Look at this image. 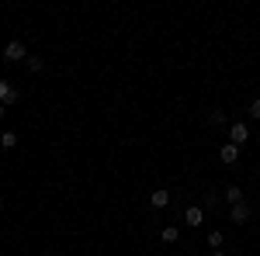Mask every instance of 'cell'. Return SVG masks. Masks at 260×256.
<instances>
[{"label": "cell", "instance_id": "obj_4", "mask_svg": "<svg viewBox=\"0 0 260 256\" xmlns=\"http://www.w3.org/2000/svg\"><path fill=\"white\" fill-rule=\"evenodd\" d=\"M184 222H187L191 229H201V222H205V208H198V204H191V208L184 211Z\"/></svg>", "mask_w": 260, "mask_h": 256}, {"label": "cell", "instance_id": "obj_8", "mask_svg": "<svg viewBox=\"0 0 260 256\" xmlns=\"http://www.w3.org/2000/svg\"><path fill=\"white\" fill-rule=\"evenodd\" d=\"M24 66H28V73H42V69H45V59H42V56H28Z\"/></svg>", "mask_w": 260, "mask_h": 256}, {"label": "cell", "instance_id": "obj_3", "mask_svg": "<svg viewBox=\"0 0 260 256\" xmlns=\"http://www.w3.org/2000/svg\"><path fill=\"white\" fill-rule=\"evenodd\" d=\"M229 218H233V225H243V222H250V204H246V201L233 204V208H229Z\"/></svg>", "mask_w": 260, "mask_h": 256}, {"label": "cell", "instance_id": "obj_14", "mask_svg": "<svg viewBox=\"0 0 260 256\" xmlns=\"http://www.w3.org/2000/svg\"><path fill=\"white\" fill-rule=\"evenodd\" d=\"M4 111H7V107H4V104H0V118H4Z\"/></svg>", "mask_w": 260, "mask_h": 256}, {"label": "cell", "instance_id": "obj_11", "mask_svg": "<svg viewBox=\"0 0 260 256\" xmlns=\"http://www.w3.org/2000/svg\"><path fill=\"white\" fill-rule=\"evenodd\" d=\"M0 145H4V149H14V145H18V135H14V132H4V135H0Z\"/></svg>", "mask_w": 260, "mask_h": 256}, {"label": "cell", "instance_id": "obj_16", "mask_svg": "<svg viewBox=\"0 0 260 256\" xmlns=\"http://www.w3.org/2000/svg\"><path fill=\"white\" fill-rule=\"evenodd\" d=\"M212 256H225V253H212Z\"/></svg>", "mask_w": 260, "mask_h": 256}, {"label": "cell", "instance_id": "obj_10", "mask_svg": "<svg viewBox=\"0 0 260 256\" xmlns=\"http://www.w3.org/2000/svg\"><path fill=\"white\" fill-rule=\"evenodd\" d=\"M160 239H163V242H177V239H180L177 225H167V229H163V232H160Z\"/></svg>", "mask_w": 260, "mask_h": 256}, {"label": "cell", "instance_id": "obj_5", "mask_svg": "<svg viewBox=\"0 0 260 256\" xmlns=\"http://www.w3.org/2000/svg\"><path fill=\"white\" fill-rule=\"evenodd\" d=\"M219 159H222V163H229V166H233V163H240V145L225 142V145L219 149Z\"/></svg>", "mask_w": 260, "mask_h": 256}, {"label": "cell", "instance_id": "obj_6", "mask_svg": "<svg viewBox=\"0 0 260 256\" xmlns=\"http://www.w3.org/2000/svg\"><path fill=\"white\" fill-rule=\"evenodd\" d=\"M14 100H18V90H14L7 80H0V104H4V107H11Z\"/></svg>", "mask_w": 260, "mask_h": 256}, {"label": "cell", "instance_id": "obj_15", "mask_svg": "<svg viewBox=\"0 0 260 256\" xmlns=\"http://www.w3.org/2000/svg\"><path fill=\"white\" fill-rule=\"evenodd\" d=\"M45 256H59V253H45Z\"/></svg>", "mask_w": 260, "mask_h": 256}, {"label": "cell", "instance_id": "obj_13", "mask_svg": "<svg viewBox=\"0 0 260 256\" xmlns=\"http://www.w3.org/2000/svg\"><path fill=\"white\" fill-rule=\"evenodd\" d=\"M250 118L260 121V97H257V100H250Z\"/></svg>", "mask_w": 260, "mask_h": 256}, {"label": "cell", "instance_id": "obj_9", "mask_svg": "<svg viewBox=\"0 0 260 256\" xmlns=\"http://www.w3.org/2000/svg\"><path fill=\"white\" fill-rule=\"evenodd\" d=\"M225 201H229V208H233V204H240V201H243V191L236 187V184H233V187H225Z\"/></svg>", "mask_w": 260, "mask_h": 256}, {"label": "cell", "instance_id": "obj_2", "mask_svg": "<svg viewBox=\"0 0 260 256\" xmlns=\"http://www.w3.org/2000/svg\"><path fill=\"white\" fill-rule=\"evenodd\" d=\"M229 138H233V145H243V142L250 138V128H246V121H233V125H229Z\"/></svg>", "mask_w": 260, "mask_h": 256}, {"label": "cell", "instance_id": "obj_1", "mask_svg": "<svg viewBox=\"0 0 260 256\" xmlns=\"http://www.w3.org/2000/svg\"><path fill=\"white\" fill-rule=\"evenodd\" d=\"M4 59L7 62H24L28 59V49H24V42H7V45H4Z\"/></svg>", "mask_w": 260, "mask_h": 256}, {"label": "cell", "instance_id": "obj_12", "mask_svg": "<svg viewBox=\"0 0 260 256\" xmlns=\"http://www.w3.org/2000/svg\"><path fill=\"white\" fill-rule=\"evenodd\" d=\"M222 242H225V239H222V232H208V246H212V249H219Z\"/></svg>", "mask_w": 260, "mask_h": 256}, {"label": "cell", "instance_id": "obj_7", "mask_svg": "<svg viewBox=\"0 0 260 256\" xmlns=\"http://www.w3.org/2000/svg\"><path fill=\"white\" fill-rule=\"evenodd\" d=\"M149 204H153V208H156V211H160V208H167V204H170V191H153V194H149Z\"/></svg>", "mask_w": 260, "mask_h": 256}]
</instances>
